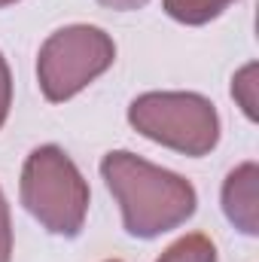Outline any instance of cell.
I'll use <instances>...</instances> for the list:
<instances>
[{
    "mask_svg": "<svg viewBox=\"0 0 259 262\" xmlns=\"http://www.w3.org/2000/svg\"><path fill=\"white\" fill-rule=\"evenodd\" d=\"M101 177L122 207V223L131 238L149 241L183 226L198 204L189 180L128 149L107 152L101 159Z\"/></svg>",
    "mask_w": 259,
    "mask_h": 262,
    "instance_id": "obj_1",
    "label": "cell"
},
{
    "mask_svg": "<svg viewBox=\"0 0 259 262\" xmlns=\"http://www.w3.org/2000/svg\"><path fill=\"white\" fill-rule=\"evenodd\" d=\"M21 204L52 235H79L89 213V183L61 146H37L21 168Z\"/></svg>",
    "mask_w": 259,
    "mask_h": 262,
    "instance_id": "obj_2",
    "label": "cell"
},
{
    "mask_svg": "<svg viewBox=\"0 0 259 262\" xmlns=\"http://www.w3.org/2000/svg\"><path fill=\"white\" fill-rule=\"evenodd\" d=\"M128 122L143 137L183 156H207L220 140L213 104L195 92H146L131 101Z\"/></svg>",
    "mask_w": 259,
    "mask_h": 262,
    "instance_id": "obj_3",
    "label": "cell"
},
{
    "mask_svg": "<svg viewBox=\"0 0 259 262\" xmlns=\"http://www.w3.org/2000/svg\"><path fill=\"white\" fill-rule=\"evenodd\" d=\"M116 61V43L95 25H70L40 46L37 79L46 101L61 104L79 95L92 79L107 73Z\"/></svg>",
    "mask_w": 259,
    "mask_h": 262,
    "instance_id": "obj_4",
    "label": "cell"
},
{
    "mask_svg": "<svg viewBox=\"0 0 259 262\" xmlns=\"http://www.w3.org/2000/svg\"><path fill=\"white\" fill-rule=\"evenodd\" d=\"M259 168L256 162H244L238 165L226 183H223V210L229 216V223H235V229H241L244 235H256L259 232Z\"/></svg>",
    "mask_w": 259,
    "mask_h": 262,
    "instance_id": "obj_5",
    "label": "cell"
},
{
    "mask_svg": "<svg viewBox=\"0 0 259 262\" xmlns=\"http://www.w3.org/2000/svg\"><path fill=\"white\" fill-rule=\"evenodd\" d=\"M235 0H165V12L180 25H207Z\"/></svg>",
    "mask_w": 259,
    "mask_h": 262,
    "instance_id": "obj_6",
    "label": "cell"
},
{
    "mask_svg": "<svg viewBox=\"0 0 259 262\" xmlns=\"http://www.w3.org/2000/svg\"><path fill=\"white\" fill-rule=\"evenodd\" d=\"M156 262H217V247L207 235L192 232V235L174 241Z\"/></svg>",
    "mask_w": 259,
    "mask_h": 262,
    "instance_id": "obj_7",
    "label": "cell"
},
{
    "mask_svg": "<svg viewBox=\"0 0 259 262\" xmlns=\"http://www.w3.org/2000/svg\"><path fill=\"white\" fill-rule=\"evenodd\" d=\"M232 95L247 113V119H256V64L241 67V73L232 82Z\"/></svg>",
    "mask_w": 259,
    "mask_h": 262,
    "instance_id": "obj_8",
    "label": "cell"
},
{
    "mask_svg": "<svg viewBox=\"0 0 259 262\" xmlns=\"http://www.w3.org/2000/svg\"><path fill=\"white\" fill-rule=\"evenodd\" d=\"M0 262H12V223H9V204L0 189Z\"/></svg>",
    "mask_w": 259,
    "mask_h": 262,
    "instance_id": "obj_9",
    "label": "cell"
},
{
    "mask_svg": "<svg viewBox=\"0 0 259 262\" xmlns=\"http://www.w3.org/2000/svg\"><path fill=\"white\" fill-rule=\"evenodd\" d=\"M9 107H12V76H9V64L6 58L0 55V128L9 116Z\"/></svg>",
    "mask_w": 259,
    "mask_h": 262,
    "instance_id": "obj_10",
    "label": "cell"
},
{
    "mask_svg": "<svg viewBox=\"0 0 259 262\" xmlns=\"http://www.w3.org/2000/svg\"><path fill=\"white\" fill-rule=\"evenodd\" d=\"M98 3H104V6H110V9H119V12H128V9L146 6L149 0H98Z\"/></svg>",
    "mask_w": 259,
    "mask_h": 262,
    "instance_id": "obj_11",
    "label": "cell"
},
{
    "mask_svg": "<svg viewBox=\"0 0 259 262\" xmlns=\"http://www.w3.org/2000/svg\"><path fill=\"white\" fill-rule=\"evenodd\" d=\"M9 3H15V0H0V6H9Z\"/></svg>",
    "mask_w": 259,
    "mask_h": 262,
    "instance_id": "obj_12",
    "label": "cell"
},
{
    "mask_svg": "<svg viewBox=\"0 0 259 262\" xmlns=\"http://www.w3.org/2000/svg\"><path fill=\"white\" fill-rule=\"evenodd\" d=\"M107 262H119V259H107Z\"/></svg>",
    "mask_w": 259,
    "mask_h": 262,
    "instance_id": "obj_13",
    "label": "cell"
}]
</instances>
